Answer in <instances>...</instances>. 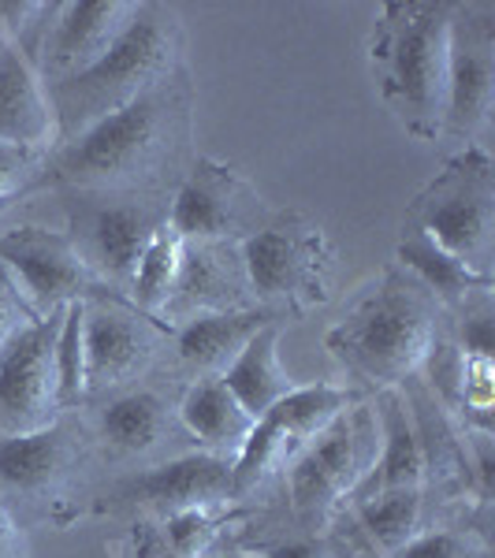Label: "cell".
I'll list each match as a JSON object with an SVG mask.
<instances>
[{"mask_svg": "<svg viewBox=\"0 0 495 558\" xmlns=\"http://www.w3.org/2000/svg\"><path fill=\"white\" fill-rule=\"evenodd\" d=\"M179 387H160L157 376L146 384H134L128 391H116L108 399L86 402L83 421L101 451L105 470L128 473L142 465L165 462V458L197 451L179 421Z\"/></svg>", "mask_w": 495, "mask_h": 558, "instance_id": "obj_12", "label": "cell"}, {"mask_svg": "<svg viewBox=\"0 0 495 558\" xmlns=\"http://www.w3.org/2000/svg\"><path fill=\"white\" fill-rule=\"evenodd\" d=\"M0 142L26 149H57V116L49 89L15 45H0Z\"/></svg>", "mask_w": 495, "mask_h": 558, "instance_id": "obj_22", "label": "cell"}, {"mask_svg": "<svg viewBox=\"0 0 495 558\" xmlns=\"http://www.w3.org/2000/svg\"><path fill=\"white\" fill-rule=\"evenodd\" d=\"M57 399L60 410L86 407V302H71L57 336Z\"/></svg>", "mask_w": 495, "mask_h": 558, "instance_id": "obj_29", "label": "cell"}, {"mask_svg": "<svg viewBox=\"0 0 495 558\" xmlns=\"http://www.w3.org/2000/svg\"><path fill=\"white\" fill-rule=\"evenodd\" d=\"M276 320L280 317H273L268 310H257V305L191 317L186 324L172 328V373L183 376V384L202 380V376H220L239 357V350L261 328H268Z\"/></svg>", "mask_w": 495, "mask_h": 558, "instance_id": "obj_20", "label": "cell"}, {"mask_svg": "<svg viewBox=\"0 0 495 558\" xmlns=\"http://www.w3.org/2000/svg\"><path fill=\"white\" fill-rule=\"evenodd\" d=\"M179 257H183V239L165 223V228L157 231V239L149 242L146 254H142L138 272H134L131 291H128V302L142 317L160 324V313H165L168 299H172V287L179 276Z\"/></svg>", "mask_w": 495, "mask_h": 558, "instance_id": "obj_27", "label": "cell"}, {"mask_svg": "<svg viewBox=\"0 0 495 558\" xmlns=\"http://www.w3.org/2000/svg\"><path fill=\"white\" fill-rule=\"evenodd\" d=\"M34 317L26 313V305L20 302V294L12 291V283L4 279L0 272V347L8 343V339L15 336V331L23 328V324H31Z\"/></svg>", "mask_w": 495, "mask_h": 558, "instance_id": "obj_33", "label": "cell"}, {"mask_svg": "<svg viewBox=\"0 0 495 558\" xmlns=\"http://www.w3.org/2000/svg\"><path fill=\"white\" fill-rule=\"evenodd\" d=\"M183 49L186 31L179 8L160 4V0L134 4L120 38L108 45V52L94 68L49 89L52 116H57V146L94 128L105 116L120 112L138 94L183 68Z\"/></svg>", "mask_w": 495, "mask_h": 558, "instance_id": "obj_5", "label": "cell"}, {"mask_svg": "<svg viewBox=\"0 0 495 558\" xmlns=\"http://www.w3.org/2000/svg\"><path fill=\"white\" fill-rule=\"evenodd\" d=\"M172 331L123 299L86 302V402L168 373Z\"/></svg>", "mask_w": 495, "mask_h": 558, "instance_id": "obj_13", "label": "cell"}, {"mask_svg": "<svg viewBox=\"0 0 495 558\" xmlns=\"http://www.w3.org/2000/svg\"><path fill=\"white\" fill-rule=\"evenodd\" d=\"M495 112V4H455L447 34L444 138L484 146Z\"/></svg>", "mask_w": 495, "mask_h": 558, "instance_id": "obj_16", "label": "cell"}, {"mask_svg": "<svg viewBox=\"0 0 495 558\" xmlns=\"http://www.w3.org/2000/svg\"><path fill=\"white\" fill-rule=\"evenodd\" d=\"M246 547H257L265 558H365L354 551L347 533L336 525L324 533H283V536H257L246 539Z\"/></svg>", "mask_w": 495, "mask_h": 558, "instance_id": "obj_30", "label": "cell"}, {"mask_svg": "<svg viewBox=\"0 0 495 558\" xmlns=\"http://www.w3.org/2000/svg\"><path fill=\"white\" fill-rule=\"evenodd\" d=\"M134 12L131 0H49L38 49H34V71L45 89L83 75L120 38Z\"/></svg>", "mask_w": 495, "mask_h": 558, "instance_id": "obj_18", "label": "cell"}, {"mask_svg": "<svg viewBox=\"0 0 495 558\" xmlns=\"http://www.w3.org/2000/svg\"><path fill=\"white\" fill-rule=\"evenodd\" d=\"M395 265L402 272H410L421 287L447 310H458L462 302H470L473 294L495 291V272H473L466 260L447 254L428 231L413 228L402 220L399 242H395Z\"/></svg>", "mask_w": 495, "mask_h": 558, "instance_id": "obj_24", "label": "cell"}, {"mask_svg": "<svg viewBox=\"0 0 495 558\" xmlns=\"http://www.w3.org/2000/svg\"><path fill=\"white\" fill-rule=\"evenodd\" d=\"M388 558H492V521L470 518L466 510L458 521H432Z\"/></svg>", "mask_w": 495, "mask_h": 558, "instance_id": "obj_28", "label": "cell"}, {"mask_svg": "<svg viewBox=\"0 0 495 558\" xmlns=\"http://www.w3.org/2000/svg\"><path fill=\"white\" fill-rule=\"evenodd\" d=\"M439 324L444 305L391 260L347 302L324 331V347L350 380L373 395L421 373Z\"/></svg>", "mask_w": 495, "mask_h": 558, "instance_id": "obj_2", "label": "cell"}, {"mask_svg": "<svg viewBox=\"0 0 495 558\" xmlns=\"http://www.w3.org/2000/svg\"><path fill=\"white\" fill-rule=\"evenodd\" d=\"M250 299L280 320H299L331 299V242L299 209H276L239 242Z\"/></svg>", "mask_w": 495, "mask_h": 558, "instance_id": "obj_7", "label": "cell"}, {"mask_svg": "<svg viewBox=\"0 0 495 558\" xmlns=\"http://www.w3.org/2000/svg\"><path fill=\"white\" fill-rule=\"evenodd\" d=\"M194 160V83L186 64L120 112L60 142L45 157L31 194L112 191L172 194Z\"/></svg>", "mask_w": 495, "mask_h": 558, "instance_id": "obj_1", "label": "cell"}, {"mask_svg": "<svg viewBox=\"0 0 495 558\" xmlns=\"http://www.w3.org/2000/svg\"><path fill=\"white\" fill-rule=\"evenodd\" d=\"M280 339H283V320L261 328L246 347L239 350V357L220 373L224 387L239 399V407L250 417H265L283 395H291L294 384L291 373L280 362Z\"/></svg>", "mask_w": 495, "mask_h": 558, "instance_id": "obj_26", "label": "cell"}, {"mask_svg": "<svg viewBox=\"0 0 495 558\" xmlns=\"http://www.w3.org/2000/svg\"><path fill=\"white\" fill-rule=\"evenodd\" d=\"M49 153L26 149L15 142H0V209L15 205L20 197H31V186L38 179Z\"/></svg>", "mask_w": 495, "mask_h": 558, "instance_id": "obj_31", "label": "cell"}, {"mask_svg": "<svg viewBox=\"0 0 495 558\" xmlns=\"http://www.w3.org/2000/svg\"><path fill=\"white\" fill-rule=\"evenodd\" d=\"M197 558H265L257 551V547H246V544H239L236 533H228L224 539H216V544L209 547L205 555H197Z\"/></svg>", "mask_w": 495, "mask_h": 558, "instance_id": "obj_35", "label": "cell"}, {"mask_svg": "<svg viewBox=\"0 0 495 558\" xmlns=\"http://www.w3.org/2000/svg\"><path fill=\"white\" fill-rule=\"evenodd\" d=\"M0 558H31V539H26L23 521L0 502Z\"/></svg>", "mask_w": 495, "mask_h": 558, "instance_id": "obj_34", "label": "cell"}, {"mask_svg": "<svg viewBox=\"0 0 495 558\" xmlns=\"http://www.w3.org/2000/svg\"><path fill=\"white\" fill-rule=\"evenodd\" d=\"M176 410L197 451H209V454L236 458L239 447L246 444L250 428H254V417L239 407V399L224 387L220 376L186 380L179 387Z\"/></svg>", "mask_w": 495, "mask_h": 558, "instance_id": "obj_25", "label": "cell"}, {"mask_svg": "<svg viewBox=\"0 0 495 558\" xmlns=\"http://www.w3.org/2000/svg\"><path fill=\"white\" fill-rule=\"evenodd\" d=\"M186 507H236L231 458L186 451L128 473H108L94 492V518L165 521Z\"/></svg>", "mask_w": 495, "mask_h": 558, "instance_id": "obj_11", "label": "cell"}, {"mask_svg": "<svg viewBox=\"0 0 495 558\" xmlns=\"http://www.w3.org/2000/svg\"><path fill=\"white\" fill-rule=\"evenodd\" d=\"M0 272L12 283L34 320L64 310L71 302L116 299L83 265L64 231L23 223L0 235Z\"/></svg>", "mask_w": 495, "mask_h": 558, "instance_id": "obj_14", "label": "cell"}, {"mask_svg": "<svg viewBox=\"0 0 495 558\" xmlns=\"http://www.w3.org/2000/svg\"><path fill=\"white\" fill-rule=\"evenodd\" d=\"M254 305L239 242H183L179 276L160 324L168 331L202 313H228Z\"/></svg>", "mask_w": 495, "mask_h": 558, "instance_id": "obj_19", "label": "cell"}, {"mask_svg": "<svg viewBox=\"0 0 495 558\" xmlns=\"http://www.w3.org/2000/svg\"><path fill=\"white\" fill-rule=\"evenodd\" d=\"M365 399V391L347 384H299L291 395H283L265 417L254 421L246 444L231 458V492L236 507H257V499L280 481L294 454L310 444L317 432L339 417L347 407Z\"/></svg>", "mask_w": 495, "mask_h": 558, "instance_id": "obj_10", "label": "cell"}, {"mask_svg": "<svg viewBox=\"0 0 495 558\" xmlns=\"http://www.w3.org/2000/svg\"><path fill=\"white\" fill-rule=\"evenodd\" d=\"M407 223L428 231L447 254L466 260L473 272H492L495 160L488 146L458 149L410 202Z\"/></svg>", "mask_w": 495, "mask_h": 558, "instance_id": "obj_9", "label": "cell"}, {"mask_svg": "<svg viewBox=\"0 0 495 558\" xmlns=\"http://www.w3.org/2000/svg\"><path fill=\"white\" fill-rule=\"evenodd\" d=\"M451 8L455 0H391L369 34L376 89L418 142L444 138Z\"/></svg>", "mask_w": 495, "mask_h": 558, "instance_id": "obj_4", "label": "cell"}, {"mask_svg": "<svg viewBox=\"0 0 495 558\" xmlns=\"http://www.w3.org/2000/svg\"><path fill=\"white\" fill-rule=\"evenodd\" d=\"M64 310L23 324L0 347V436H26L64 413L57 399V336Z\"/></svg>", "mask_w": 495, "mask_h": 558, "instance_id": "obj_17", "label": "cell"}, {"mask_svg": "<svg viewBox=\"0 0 495 558\" xmlns=\"http://www.w3.org/2000/svg\"><path fill=\"white\" fill-rule=\"evenodd\" d=\"M369 399H373L376 421H381V454L347 502L391 488H425V454H421V439L407 399H402V387H384Z\"/></svg>", "mask_w": 495, "mask_h": 558, "instance_id": "obj_23", "label": "cell"}, {"mask_svg": "<svg viewBox=\"0 0 495 558\" xmlns=\"http://www.w3.org/2000/svg\"><path fill=\"white\" fill-rule=\"evenodd\" d=\"M381 454V421L373 399H358L339 417H331L299 454L287 462L276 481L283 521L291 533H324L343 514L347 499L354 495L365 473Z\"/></svg>", "mask_w": 495, "mask_h": 558, "instance_id": "obj_6", "label": "cell"}, {"mask_svg": "<svg viewBox=\"0 0 495 558\" xmlns=\"http://www.w3.org/2000/svg\"><path fill=\"white\" fill-rule=\"evenodd\" d=\"M428 502L425 488H391L347 502L336 521L350 525L347 539L358 555L388 558L428 525Z\"/></svg>", "mask_w": 495, "mask_h": 558, "instance_id": "obj_21", "label": "cell"}, {"mask_svg": "<svg viewBox=\"0 0 495 558\" xmlns=\"http://www.w3.org/2000/svg\"><path fill=\"white\" fill-rule=\"evenodd\" d=\"M101 481L105 462L83 410L60 413L52 425L26 436H0V502L23 529H71L89 518Z\"/></svg>", "mask_w": 495, "mask_h": 558, "instance_id": "obj_3", "label": "cell"}, {"mask_svg": "<svg viewBox=\"0 0 495 558\" xmlns=\"http://www.w3.org/2000/svg\"><path fill=\"white\" fill-rule=\"evenodd\" d=\"M131 547H134V558H179L172 547H168L157 521H131Z\"/></svg>", "mask_w": 495, "mask_h": 558, "instance_id": "obj_32", "label": "cell"}, {"mask_svg": "<svg viewBox=\"0 0 495 558\" xmlns=\"http://www.w3.org/2000/svg\"><path fill=\"white\" fill-rule=\"evenodd\" d=\"M64 205V235L75 254L116 299L128 302L138 260L168 223L172 194H112V191H57Z\"/></svg>", "mask_w": 495, "mask_h": 558, "instance_id": "obj_8", "label": "cell"}, {"mask_svg": "<svg viewBox=\"0 0 495 558\" xmlns=\"http://www.w3.org/2000/svg\"><path fill=\"white\" fill-rule=\"evenodd\" d=\"M273 213L236 165L194 157L168 202V228L183 242H242Z\"/></svg>", "mask_w": 495, "mask_h": 558, "instance_id": "obj_15", "label": "cell"}]
</instances>
